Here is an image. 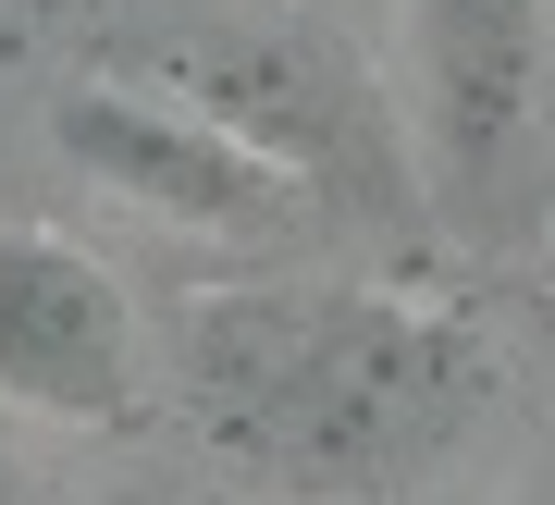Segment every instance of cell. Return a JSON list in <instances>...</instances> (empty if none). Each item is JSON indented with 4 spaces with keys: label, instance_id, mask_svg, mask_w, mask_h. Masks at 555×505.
Instances as JSON below:
<instances>
[{
    "label": "cell",
    "instance_id": "obj_1",
    "mask_svg": "<svg viewBox=\"0 0 555 505\" xmlns=\"http://www.w3.org/2000/svg\"><path fill=\"white\" fill-rule=\"evenodd\" d=\"M494 333L396 284H210L173 394L222 468L272 493H396L494 407Z\"/></svg>",
    "mask_w": 555,
    "mask_h": 505
},
{
    "label": "cell",
    "instance_id": "obj_2",
    "mask_svg": "<svg viewBox=\"0 0 555 505\" xmlns=\"http://www.w3.org/2000/svg\"><path fill=\"white\" fill-rule=\"evenodd\" d=\"M50 148L100 197H124V210H149L173 234H297L321 210L284 160H259L247 137H222L210 112H185L149 75H75L50 99Z\"/></svg>",
    "mask_w": 555,
    "mask_h": 505
},
{
    "label": "cell",
    "instance_id": "obj_3",
    "mask_svg": "<svg viewBox=\"0 0 555 505\" xmlns=\"http://www.w3.org/2000/svg\"><path fill=\"white\" fill-rule=\"evenodd\" d=\"M0 407L62 419V431L149 419V321L124 296V272L38 222L0 234Z\"/></svg>",
    "mask_w": 555,
    "mask_h": 505
},
{
    "label": "cell",
    "instance_id": "obj_4",
    "mask_svg": "<svg viewBox=\"0 0 555 505\" xmlns=\"http://www.w3.org/2000/svg\"><path fill=\"white\" fill-rule=\"evenodd\" d=\"M149 87H173L185 112H210L222 137H247L259 160H284L309 197H346L383 173V99L371 75L309 38V25H210V38L160 50Z\"/></svg>",
    "mask_w": 555,
    "mask_h": 505
},
{
    "label": "cell",
    "instance_id": "obj_5",
    "mask_svg": "<svg viewBox=\"0 0 555 505\" xmlns=\"http://www.w3.org/2000/svg\"><path fill=\"white\" fill-rule=\"evenodd\" d=\"M543 0H408V75H420V160L433 197H494L543 99Z\"/></svg>",
    "mask_w": 555,
    "mask_h": 505
},
{
    "label": "cell",
    "instance_id": "obj_6",
    "mask_svg": "<svg viewBox=\"0 0 555 505\" xmlns=\"http://www.w3.org/2000/svg\"><path fill=\"white\" fill-rule=\"evenodd\" d=\"M506 505H555V468H531V481H518V493H506Z\"/></svg>",
    "mask_w": 555,
    "mask_h": 505
},
{
    "label": "cell",
    "instance_id": "obj_7",
    "mask_svg": "<svg viewBox=\"0 0 555 505\" xmlns=\"http://www.w3.org/2000/svg\"><path fill=\"white\" fill-rule=\"evenodd\" d=\"M0 505H38V493H13V481H0Z\"/></svg>",
    "mask_w": 555,
    "mask_h": 505
},
{
    "label": "cell",
    "instance_id": "obj_8",
    "mask_svg": "<svg viewBox=\"0 0 555 505\" xmlns=\"http://www.w3.org/2000/svg\"><path fill=\"white\" fill-rule=\"evenodd\" d=\"M543 13H555V0H543Z\"/></svg>",
    "mask_w": 555,
    "mask_h": 505
}]
</instances>
